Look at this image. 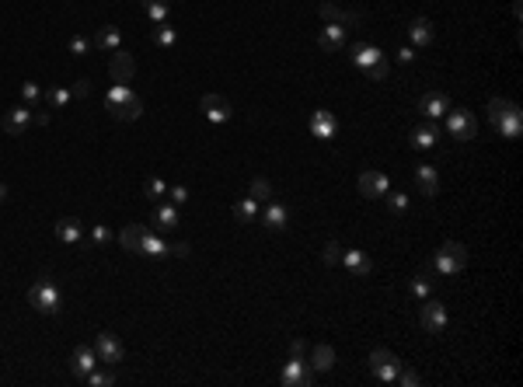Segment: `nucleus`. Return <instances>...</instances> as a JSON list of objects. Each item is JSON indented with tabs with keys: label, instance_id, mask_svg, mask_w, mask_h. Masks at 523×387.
I'll return each mask as SVG.
<instances>
[{
	"label": "nucleus",
	"instance_id": "09e8293b",
	"mask_svg": "<svg viewBox=\"0 0 523 387\" xmlns=\"http://www.w3.org/2000/svg\"><path fill=\"white\" fill-rule=\"evenodd\" d=\"M171 255H175V258H189V255H192V248H189L185 241H178V244H171Z\"/></svg>",
	"mask_w": 523,
	"mask_h": 387
},
{
	"label": "nucleus",
	"instance_id": "603ef678",
	"mask_svg": "<svg viewBox=\"0 0 523 387\" xmlns=\"http://www.w3.org/2000/svg\"><path fill=\"white\" fill-rule=\"evenodd\" d=\"M32 123L35 126H46L49 123V112H32Z\"/></svg>",
	"mask_w": 523,
	"mask_h": 387
},
{
	"label": "nucleus",
	"instance_id": "37998d69",
	"mask_svg": "<svg viewBox=\"0 0 523 387\" xmlns=\"http://www.w3.org/2000/svg\"><path fill=\"white\" fill-rule=\"evenodd\" d=\"M21 98H25V105H29V108H32L35 101H42V91H38V84H32V81H29V84H21Z\"/></svg>",
	"mask_w": 523,
	"mask_h": 387
},
{
	"label": "nucleus",
	"instance_id": "cd10ccee",
	"mask_svg": "<svg viewBox=\"0 0 523 387\" xmlns=\"http://www.w3.org/2000/svg\"><path fill=\"white\" fill-rule=\"evenodd\" d=\"M143 234H147V227L143 224H126L119 230V244L126 248V252H136L140 255V241H143Z\"/></svg>",
	"mask_w": 523,
	"mask_h": 387
},
{
	"label": "nucleus",
	"instance_id": "393cba45",
	"mask_svg": "<svg viewBox=\"0 0 523 387\" xmlns=\"http://www.w3.org/2000/svg\"><path fill=\"white\" fill-rule=\"evenodd\" d=\"M415 182H419V192L429 195V199L440 192V171H436L433 164H419V167H415Z\"/></svg>",
	"mask_w": 523,
	"mask_h": 387
},
{
	"label": "nucleus",
	"instance_id": "6e6552de",
	"mask_svg": "<svg viewBox=\"0 0 523 387\" xmlns=\"http://www.w3.org/2000/svg\"><path fill=\"white\" fill-rule=\"evenodd\" d=\"M370 370H373V377H377V381L394 384V381H398L401 363H398V356L388 353V349H373V353H370Z\"/></svg>",
	"mask_w": 523,
	"mask_h": 387
},
{
	"label": "nucleus",
	"instance_id": "c9c22d12",
	"mask_svg": "<svg viewBox=\"0 0 523 387\" xmlns=\"http://www.w3.org/2000/svg\"><path fill=\"white\" fill-rule=\"evenodd\" d=\"M321 18H325V21H331V25H342L346 11H342L338 4H331V0H325V4H321Z\"/></svg>",
	"mask_w": 523,
	"mask_h": 387
},
{
	"label": "nucleus",
	"instance_id": "9b49d317",
	"mask_svg": "<svg viewBox=\"0 0 523 387\" xmlns=\"http://www.w3.org/2000/svg\"><path fill=\"white\" fill-rule=\"evenodd\" d=\"M419 321H423V328L429 335H440V331L447 328V307H443L440 300H429V296H425L423 311H419Z\"/></svg>",
	"mask_w": 523,
	"mask_h": 387
},
{
	"label": "nucleus",
	"instance_id": "b1692460",
	"mask_svg": "<svg viewBox=\"0 0 523 387\" xmlns=\"http://www.w3.org/2000/svg\"><path fill=\"white\" fill-rule=\"evenodd\" d=\"M408 38H412V46H419V49L433 46V38H436L433 21H429V18H415V21L408 25Z\"/></svg>",
	"mask_w": 523,
	"mask_h": 387
},
{
	"label": "nucleus",
	"instance_id": "e433bc0d",
	"mask_svg": "<svg viewBox=\"0 0 523 387\" xmlns=\"http://www.w3.org/2000/svg\"><path fill=\"white\" fill-rule=\"evenodd\" d=\"M143 195H147L150 202L164 199V195H167V182H161V178H150V182H147V189H143Z\"/></svg>",
	"mask_w": 523,
	"mask_h": 387
},
{
	"label": "nucleus",
	"instance_id": "58836bf2",
	"mask_svg": "<svg viewBox=\"0 0 523 387\" xmlns=\"http://www.w3.org/2000/svg\"><path fill=\"white\" fill-rule=\"evenodd\" d=\"M108 241H112V230H108V227H105V224H95V227H91V244H95V248L108 244Z\"/></svg>",
	"mask_w": 523,
	"mask_h": 387
},
{
	"label": "nucleus",
	"instance_id": "3c124183",
	"mask_svg": "<svg viewBox=\"0 0 523 387\" xmlns=\"http://www.w3.org/2000/svg\"><path fill=\"white\" fill-rule=\"evenodd\" d=\"M304 349H307L304 339H294V342H290V356H304Z\"/></svg>",
	"mask_w": 523,
	"mask_h": 387
},
{
	"label": "nucleus",
	"instance_id": "ddd939ff",
	"mask_svg": "<svg viewBox=\"0 0 523 387\" xmlns=\"http://www.w3.org/2000/svg\"><path fill=\"white\" fill-rule=\"evenodd\" d=\"M419 112H423L429 123H436V119H443L447 112H450V98L443 95V91H425L419 98Z\"/></svg>",
	"mask_w": 523,
	"mask_h": 387
},
{
	"label": "nucleus",
	"instance_id": "a211bd4d",
	"mask_svg": "<svg viewBox=\"0 0 523 387\" xmlns=\"http://www.w3.org/2000/svg\"><path fill=\"white\" fill-rule=\"evenodd\" d=\"M318 46H321L325 53H342V49H346V25L325 21V29L318 35Z\"/></svg>",
	"mask_w": 523,
	"mask_h": 387
},
{
	"label": "nucleus",
	"instance_id": "2f4dec72",
	"mask_svg": "<svg viewBox=\"0 0 523 387\" xmlns=\"http://www.w3.org/2000/svg\"><path fill=\"white\" fill-rule=\"evenodd\" d=\"M42 101H46L53 112H60V108H66L73 98H70V88H49V91H42Z\"/></svg>",
	"mask_w": 523,
	"mask_h": 387
},
{
	"label": "nucleus",
	"instance_id": "49530a36",
	"mask_svg": "<svg viewBox=\"0 0 523 387\" xmlns=\"http://www.w3.org/2000/svg\"><path fill=\"white\" fill-rule=\"evenodd\" d=\"M88 95H91V81H88V77L73 81V88H70V98H88Z\"/></svg>",
	"mask_w": 523,
	"mask_h": 387
},
{
	"label": "nucleus",
	"instance_id": "8fccbe9b",
	"mask_svg": "<svg viewBox=\"0 0 523 387\" xmlns=\"http://www.w3.org/2000/svg\"><path fill=\"white\" fill-rule=\"evenodd\" d=\"M412 60H415V49H412V46H405V49H398V63H412Z\"/></svg>",
	"mask_w": 523,
	"mask_h": 387
},
{
	"label": "nucleus",
	"instance_id": "864d4df0",
	"mask_svg": "<svg viewBox=\"0 0 523 387\" xmlns=\"http://www.w3.org/2000/svg\"><path fill=\"white\" fill-rule=\"evenodd\" d=\"M4 199H7V185L0 182V202H4Z\"/></svg>",
	"mask_w": 523,
	"mask_h": 387
},
{
	"label": "nucleus",
	"instance_id": "4c0bfd02",
	"mask_svg": "<svg viewBox=\"0 0 523 387\" xmlns=\"http://www.w3.org/2000/svg\"><path fill=\"white\" fill-rule=\"evenodd\" d=\"M408 293H412V296H419V300H425V296L433 293V283H429L425 276H415V279L408 283Z\"/></svg>",
	"mask_w": 523,
	"mask_h": 387
},
{
	"label": "nucleus",
	"instance_id": "7c9ffc66",
	"mask_svg": "<svg viewBox=\"0 0 523 387\" xmlns=\"http://www.w3.org/2000/svg\"><path fill=\"white\" fill-rule=\"evenodd\" d=\"M150 38H154V46H157V49H175V42H178V35H175V29H171L167 21H161V25H154V32H150Z\"/></svg>",
	"mask_w": 523,
	"mask_h": 387
},
{
	"label": "nucleus",
	"instance_id": "6ab92c4d",
	"mask_svg": "<svg viewBox=\"0 0 523 387\" xmlns=\"http://www.w3.org/2000/svg\"><path fill=\"white\" fill-rule=\"evenodd\" d=\"M140 255L164 258V255H171V244L164 241V237L157 234V230H154V227H147V234H143V241H140Z\"/></svg>",
	"mask_w": 523,
	"mask_h": 387
},
{
	"label": "nucleus",
	"instance_id": "5701e85b",
	"mask_svg": "<svg viewBox=\"0 0 523 387\" xmlns=\"http://www.w3.org/2000/svg\"><path fill=\"white\" fill-rule=\"evenodd\" d=\"M262 224L269 227V230H286L290 210H286L283 202H272V199H269V206H265V213H262Z\"/></svg>",
	"mask_w": 523,
	"mask_h": 387
},
{
	"label": "nucleus",
	"instance_id": "dca6fc26",
	"mask_svg": "<svg viewBox=\"0 0 523 387\" xmlns=\"http://www.w3.org/2000/svg\"><path fill=\"white\" fill-rule=\"evenodd\" d=\"M199 108H202V115L209 123H227L230 115H234V108H230V101L224 95H202Z\"/></svg>",
	"mask_w": 523,
	"mask_h": 387
},
{
	"label": "nucleus",
	"instance_id": "a18cd8bd",
	"mask_svg": "<svg viewBox=\"0 0 523 387\" xmlns=\"http://www.w3.org/2000/svg\"><path fill=\"white\" fill-rule=\"evenodd\" d=\"M325 265H335V262H338V258H342V244H338V241H328L325 244Z\"/></svg>",
	"mask_w": 523,
	"mask_h": 387
},
{
	"label": "nucleus",
	"instance_id": "f704fd0d",
	"mask_svg": "<svg viewBox=\"0 0 523 387\" xmlns=\"http://www.w3.org/2000/svg\"><path fill=\"white\" fill-rule=\"evenodd\" d=\"M84 384H91V387H112V384H115V373H105V370H91V373L84 377Z\"/></svg>",
	"mask_w": 523,
	"mask_h": 387
},
{
	"label": "nucleus",
	"instance_id": "9d476101",
	"mask_svg": "<svg viewBox=\"0 0 523 387\" xmlns=\"http://www.w3.org/2000/svg\"><path fill=\"white\" fill-rule=\"evenodd\" d=\"M108 77H112L115 84H130L133 77H136V60H133L123 46H119L115 53H108Z\"/></svg>",
	"mask_w": 523,
	"mask_h": 387
},
{
	"label": "nucleus",
	"instance_id": "4468645a",
	"mask_svg": "<svg viewBox=\"0 0 523 387\" xmlns=\"http://www.w3.org/2000/svg\"><path fill=\"white\" fill-rule=\"evenodd\" d=\"M98 353H95V346H77L73 349V356H70V370H73V377H88L91 370H98Z\"/></svg>",
	"mask_w": 523,
	"mask_h": 387
},
{
	"label": "nucleus",
	"instance_id": "ea45409f",
	"mask_svg": "<svg viewBox=\"0 0 523 387\" xmlns=\"http://www.w3.org/2000/svg\"><path fill=\"white\" fill-rule=\"evenodd\" d=\"M394 384H401V387H419V384H423V377H419L415 370H405V366H401V370H398V381H394Z\"/></svg>",
	"mask_w": 523,
	"mask_h": 387
},
{
	"label": "nucleus",
	"instance_id": "c756f323",
	"mask_svg": "<svg viewBox=\"0 0 523 387\" xmlns=\"http://www.w3.org/2000/svg\"><path fill=\"white\" fill-rule=\"evenodd\" d=\"M255 217H259V199L244 195L241 202H234V220H237V224H252Z\"/></svg>",
	"mask_w": 523,
	"mask_h": 387
},
{
	"label": "nucleus",
	"instance_id": "f257e3e1",
	"mask_svg": "<svg viewBox=\"0 0 523 387\" xmlns=\"http://www.w3.org/2000/svg\"><path fill=\"white\" fill-rule=\"evenodd\" d=\"M489 123L502 140H520V129H523L520 105L509 101V98H492L489 101Z\"/></svg>",
	"mask_w": 523,
	"mask_h": 387
},
{
	"label": "nucleus",
	"instance_id": "1a4fd4ad",
	"mask_svg": "<svg viewBox=\"0 0 523 387\" xmlns=\"http://www.w3.org/2000/svg\"><path fill=\"white\" fill-rule=\"evenodd\" d=\"M95 353H98V363L101 366H115V363H123V342H119V335H112V331H98L95 335Z\"/></svg>",
	"mask_w": 523,
	"mask_h": 387
},
{
	"label": "nucleus",
	"instance_id": "a19ab883",
	"mask_svg": "<svg viewBox=\"0 0 523 387\" xmlns=\"http://www.w3.org/2000/svg\"><path fill=\"white\" fill-rule=\"evenodd\" d=\"M388 206H391V213L401 217V213L408 210V195H405V192H391V195H388Z\"/></svg>",
	"mask_w": 523,
	"mask_h": 387
},
{
	"label": "nucleus",
	"instance_id": "f8f14e48",
	"mask_svg": "<svg viewBox=\"0 0 523 387\" xmlns=\"http://www.w3.org/2000/svg\"><path fill=\"white\" fill-rule=\"evenodd\" d=\"M0 126H4L7 136H21L25 129L32 126V108H29V105H14V108H7Z\"/></svg>",
	"mask_w": 523,
	"mask_h": 387
},
{
	"label": "nucleus",
	"instance_id": "79ce46f5",
	"mask_svg": "<svg viewBox=\"0 0 523 387\" xmlns=\"http://www.w3.org/2000/svg\"><path fill=\"white\" fill-rule=\"evenodd\" d=\"M91 46H95V42H91V38H84V35H73V38H70V53H73V56H84Z\"/></svg>",
	"mask_w": 523,
	"mask_h": 387
},
{
	"label": "nucleus",
	"instance_id": "2eb2a0df",
	"mask_svg": "<svg viewBox=\"0 0 523 387\" xmlns=\"http://www.w3.org/2000/svg\"><path fill=\"white\" fill-rule=\"evenodd\" d=\"M391 192V182L384 171H363L360 175V195L363 199H380Z\"/></svg>",
	"mask_w": 523,
	"mask_h": 387
},
{
	"label": "nucleus",
	"instance_id": "423d86ee",
	"mask_svg": "<svg viewBox=\"0 0 523 387\" xmlns=\"http://www.w3.org/2000/svg\"><path fill=\"white\" fill-rule=\"evenodd\" d=\"M279 384L283 387H311L314 384V370L304 356H290L279 370Z\"/></svg>",
	"mask_w": 523,
	"mask_h": 387
},
{
	"label": "nucleus",
	"instance_id": "bb28decb",
	"mask_svg": "<svg viewBox=\"0 0 523 387\" xmlns=\"http://www.w3.org/2000/svg\"><path fill=\"white\" fill-rule=\"evenodd\" d=\"M95 46H98L101 53H115V49L123 46V32H119L115 25H105V29H98V35H95Z\"/></svg>",
	"mask_w": 523,
	"mask_h": 387
},
{
	"label": "nucleus",
	"instance_id": "7ed1b4c3",
	"mask_svg": "<svg viewBox=\"0 0 523 387\" xmlns=\"http://www.w3.org/2000/svg\"><path fill=\"white\" fill-rule=\"evenodd\" d=\"M29 304H32L38 314H60V311H63V296H60V287H56L49 276H42V279L35 283L32 290H29Z\"/></svg>",
	"mask_w": 523,
	"mask_h": 387
},
{
	"label": "nucleus",
	"instance_id": "0eeeda50",
	"mask_svg": "<svg viewBox=\"0 0 523 387\" xmlns=\"http://www.w3.org/2000/svg\"><path fill=\"white\" fill-rule=\"evenodd\" d=\"M447 133H450L457 143H471V140H478V123H475V115H471L467 108H450V115H447Z\"/></svg>",
	"mask_w": 523,
	"mask_h": 387
},
{
	"label": "nucleus",
	"instance_id": "39448f33",
	"mask_svg": "<svg viewBox=\"0 0 523 387\" xmlns=\"http://www.w3.org/2000/svg\"><path fill=\"white\" fill-rule=\"evenodd\" d=\"M433 269H436L440 276H457V272H464V269H467V248H464L460 241H447V244L436 252V258H433Z\"/></svg>",
	"mask_w": 523,
	"mask_h": 387
},
{
	"label": "nucleus",
	"instance_id": "4be33fe9",
	"mask_svg": "<svg viewBox=\"0 0 523 387\" xmlns=\"http://www.w3.org/2000/svg\"><path fill=\"white\" fill-rule=\"evenodd\" d=\"M311 133H314L318 140H331V136L338 133V123H335V115H331L328 108H318V112L311 115Z\"/></svg>",
	"mask_w": 523,
	"mask_h": 387
},
{
	"label": "nucleus",
	"instance_id": "20e7f679",
	"mask_svg": "<svg viewBox=\"0 0 523 387\" xmlns=\"http://www.w3.org/2000/svg\"><path fill=\"white\" fill-rule=\"evenodd\" d=\"M353 63L356 70H363V77L370 81H388V56L377 46H356L353 49Z\"/></svg>",
	"mask_w": 523,
	"mask_h": 387
},
{
	"label": "nucleus",
	"instance_id": "473e14b6",
	"mask_svg": "<svg viewBox=\"0 0 523 387\" xmlns=\"http://www.w3.org/2000/svg\"><path fill=\"white\" fill-rule=\"evenodd\" d=\"M143 11H147V18H150L154 25L167 21V0H143Z\"/></svg>",
	"mask_w": 523,
	"mask_h": 387
},
{
	"label": "nucleus",
	"instance_id": "a878e982",
	"mask_svg": "<svg viewBox=\"0 0 523 387\" xmlns=\"http://www.w3.org/2000/svg\"><path fill=\"white\" fill-rule=\"evenodd\" d=\"M178 224H182V213H178V206L171 199L154 210V230H171V227H178Z\"/></svg>",
	"mask_w": 523,
	"mask_h": 387
},
{
	"label": "nucleus",
	"instance_id": "de8ad7c7",
	"mask_svg": "<svg viewBox=\"0 0 523 387\" xmlns=\"http://www.w3.org/2000/svg\"><path fill=\"white\" fill-rule=\"evenodd\" d=\"M167 199H171L175 206H182V202H189V189H185V185H171V189H167Z\"/></svg>",
	"mask_w": 523,
	"mask_h": 387
},
{
	"label": "nucleus",
	"instance_id": "f3484780",
	"mask_svg": "<svg viewBox=\"0 0 523 387\" xmlns=\"http://www.w3.org/2000/svg\"><path fill=\"white\" fill-rule=\"evenodd\" d=\"M443 136V129H440V123H419V126L412 129V136H408V143L415 147V150H429V147H436V140Z\"/></svg>",
	"mask_w": 523,
	"mask_h": 387
},
{
	"label": "nucleus",
	"instance_id": "412c9836",
	"mask_svg": "<svg viewBox=\"0 0 523 387\" xmlns=\"http://www.w3.org/2000/svg\"><path fill=\"white\" fill-rule=\"evenodd\" d=\"M342 262H346V272L353 279H366L373 272V262H370L366 252H342Z\"/></svg>",
	"mask_w": 523,
	"mask_h": 387
},
{
	"label": "nucleus",
	"instance_id": "aec40b11",
	"mask_svg": "<svg viewBox=\"0 0 523 387\" xmlns=\"http://www.w3.org/2000/svg\"><path fill=\"white\" fill-rule=\"evenodd\" d=\"M56 241H60V244H81V241H84V224H81L77 217L56 220Z\"/></svg>",
	"mask_w": 523,
	"mask_h": 387
},
{
	"label": "nucleus",
	"instance_id": "72a5a7b5",
	"mask_svg": "<svg viewBox=\"0 0 523 387\" xmlns=\"http://www.w3.org/2000/svg\"><path fill=\"white\" fill-rule=\"evenodd\" d=\"M252 199H259V202H269L272 199V185H269V178H252V189H248Z\"/></svg>",
	"mask_w": 523,
	"mask_h": 387
},
{
	"label": "nucleus",
	"instance_id": "c85d7f7f",
	"mask_svg": "<svg viewBox=\"0 0 523 387\" xmlns=\"http://www.w3.org/2000/svg\"><path fill=\"white\" fill-rule=\"evenodd\" d=\"M335 366V349L331 346H314L311 349V370L314 373H328Z\"/></svg>",
	"mask_w": 523,
	"mask_h": 387
},
{
	"label": "nucleus",
	"instance_id": "f03ea898",
	"mask_svg": "<svg viewBox=\"0 0 523 387\" xmlns=\"http://www.w3.org/2000/svg\"><path fill=\"white\" fill-rule=\"evenodd\" d=\"M105 108H108L119 123H133V119L143 115V101H140V95L133 91L130 84H112L108 95H105Z\"/></svg>",
	"mask_w": 523,
	"mask_h": 387
},
{
	"label": "nucleus",
	"instance_id": "c03bdc74",
	"mask_svg": "<svg viewBox=\"0 0 523 387\" xmlns=\"http://www.w3.org/2000/svg\"><path fill=\"white\" fill-rule=\"evenodd\" d=\"M342 25H346V29H363V25H366V14H363V11H346Z\"/></svg>",
	"mask_w": 523,
	"mask_h": 387
}]
</instances>
